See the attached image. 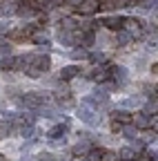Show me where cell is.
<instances>
[{"mask_svg":"<svg viewBox=\"0 0 158 161\" xmlns=\"http://www.w3.org/2000/svg\"><path fill=\"white\" fill-rule=\"evenodd\" d=\"M129 38H131V36H129L127 31H118V36H116V43H118V45H127V43H129Z\"/></svg>","mask_w":158,"mask_h":161,"instance_id":"19","label":"cell"},{"mask_svg":"<svg viewBox=\"0 0 158 161\" xmlns=\"http://www.w3.org/2000/svg\"><path fill=\"white\" fill-rule=\"evenodd\" d=\"M103 159V150H98V148H91L87 152V161H100Z\"/></svg>","mask_w":158,"mask_h":161,"instance_id":"18","label":"cell"},{"mask_svg":"<svg viewBox=\"0 0 158 161\" xmlns=\"http://www.w3.org/2000/svg\"><path fill=\"white\" fill-rule=\"evenodd\" d=\"M156 108H158L156 103H147V105H145V114L149 116V112H156Z\"/></svg>","mask_w":158,"mask_h":161,"instance_id":"32","label":"cell"},{"mask_svg":"<svg viewBox=\"0 0 158 161\" xmlns=\"http://www.w3.org/2000/svg\"><path fill=\"white\" fill-rule=\"evenodd\" d=\"M125 136H127L129 141H134V139L138 136V132H136V128H127V130H125Z\"/></svg>","mask_w":158,"mask_h":161,"instance_id":"25","label":"cell"},{"mask_svg":"<svg viewBox=\"0 0 158 161\" xmlns=\"http://www.w3.org/2000/svg\"><path fill=\"white\" fill-rule=\"evenodd\" d=\"M31 40H33L36 45H49V38H47V36H43V34H33V36H31Z\"/></svg>","mask_w":158,"mask_h":161,"instance_id":"20","label":"cell"},{"mask_svg":"<svg viewBox=\"0 0 158 161\" xmlns=\"http://www.w3.org/2000/svg\"><path fill=\"white\" fill-rule=\"evenodd\" d=\"M47 101H49V98H47L45 92H27L25 98H23V103H25L27 108H31V110H38V108H43Z\"/></svg>","mask_w":158,"mask_h":161,"instance_id":"1","label":"cell"},{"mask_svg":"<svg viewBox=\"0 0 158 161\" xmlns=\"http://www.w3.org/2000/svg\"><path fill=\"white\" fill-rule=\"evenodd\" d=\"M91 60H94V63H103V60H105V54L98 52V54H94V56H91Z\"/></svg>","mask_w":158,"mask_h":161,"instance_id":"31","label":"cell"},{"mask_svg":"<svg viewBox=\"0 0 158 161\" xmlns=\"http://www.w3.org/2000/svg\"><path fill=\"white\" fill-rule=\"evenodd\" d=\"M78 119L85 121L87 125H98V123H100V114H98L96 110H91V108H87V105L78 108Z\"/></svg>","mask_w":158,"mask_h":161,"instance_id":"2","label":"cell"},{"mask_svg":"<svg viewBox=\"0 0 158 161\" xmlns=\"http://www.w3.org/2000/svg\"><path fill=\"white\" fill-rule=\"evenodd\" d=\"M123 105H125V108H138V105H143V96L127 98V101H123Z\"/></svg>","mask_w":158,"mask_h":161,"instance_id":"17","label":"cell"},{"mask_svg":"<svg viewBox=\"0 0 158 161\" xmlns=\"http://www.w3.org/2000/svg\"><path fill=\"white\" fill-rule=\"evenodd\" d=\"M76 60H80V58H87V52L85 49H74V54H71Z\"/></svg>","mask_w":158,"mask_h":161,"instance_id":"26","label":"cell"},{"mask_svg":"<svg viewBox=\"0 0 158 161\" xmlns=\"http://www.w3.org/2000/svg\"><path fill=\"white\" fill-rule=\"evenodd\" d=\"M98 7H100L98 0H80V3L76 5L78 14H83V16H94V14L98 11Z\"/></svg>","mask_w":158,"mask_h":161,"instance_id":"4","label":"cell"},{"mask_svg":"<svg viewBox=\"0 0 158 161\" xmlns=\"http://www.w3.org/2000/svg\"><path fill=\"white\" fill-rule=\"evenodd\" d=\"M123 23H125V18H123V16H107V18L103 20V25H105L107 29H120Z\"/></svg>","mask_w":158,"mask_h":161,"instance_id":"8","label":"cell"},{"mask_svg":"<svg viewBox=\"0 0 158 161\" xmlns=\"http://www.w3.org/2000/svg\"><path fill=\"white\" fill-rule=\"evenodd\" d=\"M33 11H36V9H33V5H31V3H25V5H20V7L16 9V14H18V16H23V18L33 16Z\"/></svg>","mask_w":158,"mask_h":161,"instance_id":"14","label":"cell"},{"mask_svg":"<svg viewBox=\"0 0 158 161\" xmlns=\"http://www.w3.org/2000/svg\"><path fill=\"white\" fill-rule=\"evenodd\" d=\"M67 128H69L67 123H65V125H56V128H51V130L47 132V136H49V139H60V136H65Z\"/></svg>","mask_w":158,"mask_h":161,"instance_id":"13","label":"cell"},{"mask_svg":"<svg viewBox=\"0 0 158 161\" xmlns=\"http://www.w3.org/2000/svg\"><path fill=\"white\" fill-rule=\"evenodd\" d=\"M111 76H114V85H125L127 78H129V72L125 67H114L111 69Z\"/></svg>","mask_w":158,"mask_h":161,"instance_id":"6","label":"cell"},{"mask_svg":"<svg viewBox=\"0 0 158 161\" xmlns=\"http://www.w3.org/2000/svg\"><path fill=\"white\" fill-rule=\"evenodd\" d=\"M25 65H27V56H7L3 63H0V67H5V69H9V72H13V69H25Z\"/></svg>","mask_w":158,"mask_h":161,"instance_id":"3","label":"cell"},{"mask_svg":"<svg viewBox=\"0 0 158 161\" xmlns=\"http://www.w3.org/2000/svg\"><path fill=\"white\" fill-rule=\"evenodd\" d=\"M0 16H3V5H0Z\"/></svg>","mask_w":158,"mask_h":161,"instance_id":"37","label":"cell"},{"mask_svg":"<svg viewBox=\"0 0 158 161\" xmlns=\"http://www.w3.org/2000/svg\"><path fill=\"white\" fill-rule=\"evenodd\" d=\"M91 78L96 80V83H103V80L107 78V69H105V67H96V69L91 72Z\"/></svg>","mask_w":158,"mask_h":161,"instance_id":"15","label":"cell"},{"mask_svg":"<svg viewBox=\"0 0 158 161\" xmlns=\"http://www.w3.org/2000/svg\"><path fill=\"white\" fill-rule=\"evenodd\" d=\"M11 52V45H5V43H0V54H9Z\"/></svg>","mask_w":158,"mask_h":161,"instance_id":"33","label":"cell"},{"mask_svg":"<svg viewBox=\"0 0 158 161\" xmlns=\"http://www.w3.org/2000/svg\"><path fill=\"white\" fill-rule=\"evenodd\" d=\"M38 161H54V157L49 152H43V154H38Z\"/></svg>","mask_w":158,"mask_h":161,"instance_id":"30","label":"cell"},{"mask_svg":"<svg viewBox=\"0 0 158 161\" xmlns=\"http://www.w3.org/2000/svg\"><path fill=\"white\" fill-rule=\"evenodd\" d=\"M138 154H140V150H136V148H123L120 150L123 161H134V159H138Z\"/></svg>","mask_w":158,"mask_h":161,"instance_id":"12","label":"cell"},{"mask_svg":"<svg viewBox=\"0 0 158 161\" xmlns=\"http://www.w3.org/2000/svg\"><path fill=\"white\" fill-rule=\"evenodd\" d=\"M147 157H149V161H158V154H154V152H149Z\"/></svg>","mask_w":158,"mask_h":161,"instance_id":"35","label":"cell"},{"mask_svg":"<svg viewBox=\"0 0 158 161\" xmlns=\"http://www.w3.org/2000/svg\"><path fill=\"white\" fill-rule=\"evenodd\" d=\"M114 121H116V123H120V125H129L134 121V114L127 112V110H116L114 112Z\"/></svg>","mask_w":158,"mask_h":161,"instance_id":"7","label":"cell"},{"mask_svg":"<svg viewBox=\"0 0 158 161\" xmlns=\"http://www.w3.org/2000/svg\"><path fill=\"white\" fill-rule=\"evenodd\" d=\"M149 130H151V132H158V114L149 116Z\"/></svg>","mask_w":158,"mask_h":161,"instance_id":"23","label":"cell"},{"mask_svg":"<svg viewBox=\"0 0 158 161\" xmlns=\"http://www.w3.org/2000/svg\"><path fill=\"white\" fill-rule=\"evenodd\" d=\"M3 14H7V16L16 14V5H13V3H7V5H3Z\"/></svg>","mask_w":158,"mask_h":161,"instance_id":"24","label":"cell"},{"mask_svg":"<svg viewBox=\"0 0 158 161\" xmlns=\"http://www.w3.org/2000/svg\"><path fill=\"white\" fill-rule=\"evenodd\" d=\"M58 40H60L65 47H69V45L76 43V34H71V31H67V29H60V31H58Z\"/></svg>","mask_w":158,"mask_h":161,"instance_id":"9","label":"cell"},{"mask_svg":"<svg viewBox=\"0 0 158 161\" xmlns=\"http://www.w3.org/2000/svg\"><path fill=\"white\" fill-rule=\"evenodd\" d=\"M140 7H143V9H156V7H158V0H143Z\"/></svg>","mask_w":158,"mask_h":161,"instance_id":"22","label":"cell"},{"mask_svg":"<svg viewBox=\"0 0 158 161\" xmlns=\"http://www.w3.org/2000/svg\"><path fill=\"white\" fill-rule=\"evenodd\" d=\"M33 132H36V130H33V125H23V130H20V134H23L25 139H31V136H33Z\"/></svg>","mask_w":158,"mask_h":161,"instance_id":"21","label":"cell"},{"mask_svg":"<svg viewBox=\"0 0 158 161\" xmlns=\"http://www.w3.org/2000/svg\"><path fill=\"white\" fill-rule=\"evenodd\" d=\"M134 128H136V130H145V128H149V116H147L145 112L136 114V116H134Z\"/></svg>","mask_w":158,"mask_h":161,"instance_id":"10","label":"cell"},{"mask_svg":"<svg viewBox=\"0 0 158 161\" xmlns=\"http://www.w3.org/2000/svg\"><path fill=\"white\" fill-rule=\"evenodd\" d=\"M120 128H123V125H120V123H116V121L111 123V130H114V132H120Z\"/></svg>","mask_w":158,"mask_h":161,"instance_id":"34","label":"cell"},{"mask_svg":"<svg viewBox=\"0 0 158 161\" xmlns=\"http://www.w3.org/2000/svg\"><path fill=\"white\" fill-rule=\"evenodd\" d=\"M98 3H103V0H98Z\"/></svg>","mask_w":158,"mask_h":161,"instance_id":"38","label":"cell"},{"mask_svg":"<svg viewBox=\"0 0 158 161\" xmlns=\"http://www.w3.org/2000/svg\"><path fill=\"white\" fill-rule=\"evenodd\" d=\"M123 25L127 27V34L134 36V38L143 34V27H140L143 23H140V20H136V18H125V23H123Z\"/></svg>","mask_w":158,"mask_h":161,"instance_id":"5","label":"cell"},{"mask_svg":"<svg viewBox=\"0 0 158 161\" xmlns=\"http://www.w3.org/2000/svg\"><path fill=\"white\" fill-rule=\"evenodd\" d=\"M127 3H129V0H111L109 5H111V7H125Z\"/></svg>","mask_w":158,"mask_h":161,"instance_id":"29","label":"cell"},{"mask_svg":"<svg viewBox=\"0 0 158 161\" xmlns=\"http://www.w3.org/2000/svg\"><path fill=\"white\" fill-rule=\"evenodd\" d=\"M89 150H91V146L87 143V141H80V143L74 146V152H76V154H87Z\"/></svg>","mask_w":158,"mask_h":161,"instance_id":"16","label":"cell"},{"mask_svg":"<svg viewBox=\"0 0 158 161\" xmlns=\"http://www.w3.org/2000/svg\"><path fill=\"white\" fill-rule=\"evenodd\" d=\"M100 161H116V154L114 152H103V159Z\"/></svg>","mask_w":158,"mask_h":161,"instance_id":"28","label":"cell"},{"mask_svg":"<svg viewBox=\"0 0 158 161\" xmlns=\"http://www.w3.org/2000/svg\"><path fill=\"white\" fill-rule=\"evenodd\" d=\"M0 161H7V159H5V154H0Z\"/></svg>","mask_w":158,"mask_h":161,"instance_id":"36","label":"cell"},{"mask_svg":"<svg viewBox=\"0 0 158 161\" xmlns=\"http://www.w3.org/2000/svg\"><path fill=\"white\" fill-rule=\"evenodd\" d=\"M78 74H80V67H76V65H67V67L60 69V78L63 80H69V78H74Z\"/></svg>","mask_w":158,"mask_h":161,"instance_id":"11","label":"cell"},{"mask_svg":"<svg viewBox=\"0 0 158 161\" xmlns=\"http://www.w3.org/2000/svg\"><path fill=\"white\" fill-rule=\"evenodd\" d=\"M7 134H11V125H3V128H0V139H5Z\"/></svg>","mask_w":158,"mask_h":161,"instance_id":"27","label":"cell"}]
</instances>
